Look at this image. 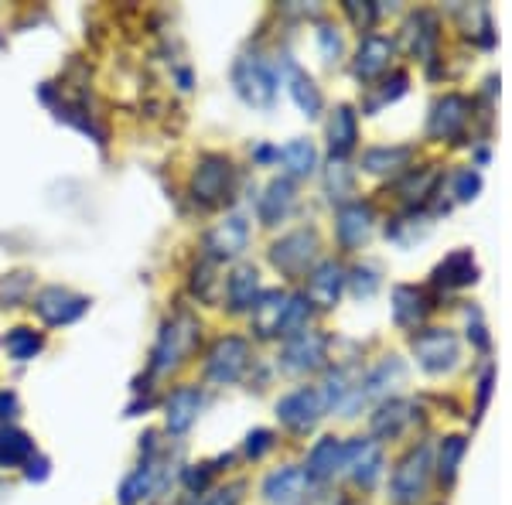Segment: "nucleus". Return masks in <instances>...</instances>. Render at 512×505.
<instances>
[{
  "label": "nucleus",
  "instance_id": "nucleus-20",
  "mask_svg": "<svg viewBox=\"0 0 512 505\" xmlns=\"http://www.w3.org/2000/svg\"><path fill=\"white\" fill-rule=\"evenodd\" d=\"M403 38H407L410 55L427 62L434 55V48H437V38H441V24H437V14H431V11L410 14L407 28H403Z\"/></svg>",
  "mask_w": 512,
  "mask_h": 505
},
{
  "label": "nucleus",
  "instance_id": "nucleus-16",
  "mask_svg": "<svg viewBox=\"0 0 512 505\" xmlns=\"http://www.w3.org/2000/svg\"><path fill=\"white\" fill-rule=\"evenodd\" d=\"M373 233V209L366 202H345L335 215V236L345 250L362 246Z\"/></svg>",
  "mask_w": 512,
  "mask_h": 505
},
{
  "label": "nucleus",
  "instance_id": "nucleus-8",
  "mask_svg": "<svg viewBox=\"0 0 512 505\" xmlns=\"http://www.w3.org/2000/svg\"><path fill=\"white\" fill-rule=\"evenodd\" d=\"M31 308L41 321H45L48 328H62V325H72V321H79L82 314L89 311V297L82 294H72L69 287H45V291L35 294V301H31Z\"/></svg>",
  "mask_w": 512,
  "mask_h": 505
},
{
  "label": "nucleus",
  "instance_id": "nucleus-10",
  "mask_svg": "<svg viewBox=\"0 0 512 505\" xmlns=\"http://www.w3.org/2000/svg\"><path fill=\"white\" fill-rule=\"evenodd\" d=\"M342 468L359 488H373L383 475V451L373 437H355V441L342 444Z\"/></svg>",
  "mask_w": 512,
  "mask_h": 505
},
{
  "label": "nucleus",
  "instance_id": "nucleus-35",
  "mask_svg": "<svg viewBox=\"0 0 512 505\" xmlns=\"http://www.w3.org/2000/svg\"><path fill=\"white\" fill-rule=\"evenodd\" d=\"M468 451V441L465 437H444L441 441V454H437V475H441L444 485H454L458 478V465Z\"/></svg>",
  "mask_w": 512,
  "mask_h": 505
},
{
  "label": "nucleus",
  "instance_id": "nucleus-19",
  "mask_svg": "<svg viewBox=\"0 0 512 505\" xmlns=\"http://www.w3.org/2000/svg\"><path fill=\"white\" fill-rule=\"evenodd\" d=\"M304 478L315 485H325L342 471V441L338 437H321V441L311 447L308 454V465L301 468Z\"/></svg>",
  "mask_w": 512,
  "mask_h": 505
},
{
  "label": "nucleus",
  "instance_id": "nucleus-32",
  "mask_svg": "<svg viewBox=\"0 0 512 505\" xmlns=\"http://www.w3.org/2000/svg\"><path fill=\"white\" fill-rule=\"evenodd\" d=\"M35 454V441L24 430L4 424L0 427V468H21Z\"/></svg>",
  "mask_w": 512,
  "mask_h": 505
},
{
  "label": "nucleus",
  "instance_id": "nucleus-49",
  "mask_svg": "<svg viewBox=\"0 0 512 505\" xmlns=\"http://www.w3.org/2000/svg\"><path fill=\"white\" fill-rule=\"evenodd\" d=\"M492 376H495V372H492V366L489 369H485L482 372V379H478V413H482L485 410V403H489V393H492Z\"/></svg>",
  "mask_w": 512,
  "mask_h": 505
},
{
  "label": "nucleus",
  "instance_id": "nucleus-47",
  "mask_svg": "<svg viewBox=\"0 0 512 505\" xmlns=\"http://www.w3.org/2000/svg\"><path fill=\"white\" fill-rule=\"evenodd\" d=\"M345 11H349V18H352V24L359 31H369V24H373V18H376V7L373 4L359 7V0H349V4H345Z\"/></svg>",
  "mask_w": 512,
  "mask_h": 505
},
{
  "label": "nucleus",
  "instance_id": "nucleus-26",
  "mask_svg": "<svg viewBox=\"0 0 512 505\" xmlns=\"http://www.w3.org/2000/svg\"><path fill=\"white\" fill-rule=\"evenodd\" d=\"M277 161L284 164V171L291 178H308V175H315V168H318V147L304 137H294L291 144H284L277 151Z\"/></svg>",
  "mask_w": 512,
  "mask_h": 505
},
{
  "label": "nucleus",
  "instance_id": "nucleus-30",
  "mask_svg": "<svg viewBox=\"0 0 512 505\" xmlns=\"http://www.w3.org/2000/svg\"><path fill=\"white\" fill-rule=\"evenodd\" d=\"M475 277H478L475 256L468 250L451 253L448 260L437 263V270H434V284H441V287H468V284H475Z\"/></svg>",
  "mask_w": 512,
  "mask_h": 505
},
{
  "label": "nucleus",
  "instance_id": "nucleus-43",
  "mask_svg": "<svg viewBox=\"0 0 512 505\" xmlns=\"http://www.w3.org/2000/svg\"><path fill=\"white\" fill-rule=\"evenodd\" d=\"M243 492H246V485H243V482L219 485V488H212V492L205 495L202 505H239V502H243Z\"/></svg>",
  "mask_w": 512,
  "mask_h": 505
},
{
  "label": "nucleus",
  "instance_id": "nucleus-23",
  "mask_svg": "<svg viewBox=\"0 0 512 505\" xmlns=\"http://www.w3.org/2000/svg\"><path fill=\"white\" fill-rule=\"evenodd\" d=\"M304 471L297 465H284L277 468L274 475H267V482H263V499H267L270 505H294L301 502L304 495Z\"/></svg>",
  "mask_w": 512,
  "mask_h": 505
},
{
  "label": "nucleus",
  "instance_id": "nucleus-15",
  "mask_svg": "<svg viewBox=\"0 0 512 505\" xmlns=\"http://www.w3.org/2000/svg\"><path fill=\"white\" fill-rule=\"evenodd\" d=\"M345 291V267L335 260H321L318 267H311L308 273V297L311 304H318V308H335L338 297Z\"/></svg>",
  "mask_w": 512,
  "mask_h": 505
},
{
  "label": "nucleus",
  "instance_id": "nucleus-42",
  "mask_svg": "<svg viewBox=\"0 0 512 505\" xmlns=\"http://www.w3.org/2000/svg\"><path fill=\"white\" fill-rule=\"evenodd\" d=\"M407 72H393V79L390 82H383V93H379L376 99H373V103H369V113H376L379 110V106H386V103H393V99H400L403 93H407Z\"/></svg>",
  "mask_w": 512,
  "mask_h": 505
},
{
  "label": "nucleus",
  "instance_id": "nucleus-9",
  "mask_svg": "<svg viewBox=\"0 0 512 505\" xmlns=\"http://www.w3.org/2000/svg\"><path fill=\"white\" fill-rule=\"evenodd\" d=\"M410 349H414L417 362L427 372H448L458 362V338L448 328H424L410 338Z\"/></svg>",
  "mask_w": 512,
  "mask_h": 505
},
{
  "label": "nucleus",
  "instance_id": "nucleus-24",
  "mask_svg": "<svg viewBox=\"0 0 512 505\" xmlns=\"http://www.w3.org/2000/svg\"><path fill=\"white\" fill-rule=\"evenodd\" d=\"M260 297V273L256 267H236L226 280V304L233 314H243L253 308V301Z\"/></svg>",
  "mask_w": 512,
  "mask_h": 505
},
{
  "label": "nucleus",
  "instance_id": "nucleus-21",
  "mask_svg": "<svg viewBox=\"0 0 512 505\" xmlns=\"http://www.w3.org/2000/svg\"><path fill=\"white\" fill-rule=\"evenodd\" d=\"M355 144H359V120H355L352 106H335L332 120H328V147H332V161H345Z\"/></svg>",
  "mask_w": 512,
  "mask_h": 505
},
{
  "label": "nucleus",
  "instance_id": "nucleus-31",
  "mask_svg": "<svg viewBox=\"0 0 512 505\" xmlns=\"http://www.w3.org/2000/svg\"><path fill=\"white\" fill-rule=\"evenodd\" d=\"M414 420V403H407V400H390V403H383V407L376 410V417H373V434L376 437H400L403 434V427Z\"/></svg>",
  "mask_w": 512,
  "mask_h": 505
},
{
  "label": "nucleus",
  "instance_id": "nucleus-33",
  "mask_svg": "<svg viewBox=\"0 0 512 505\" xmlns=\"http://www.w3.org/2000/svg\"><path fill=\"white\" fill-rule=\"evenodd\" d=\"M410 147H373V151L362 154V171L369 175H396V171L410 168Z\"/></svg>",
  "mask_w": 512,
  "mask_h": 505
},
{
  "label": "nucleus",
  "instance_id": "nucleus-29",
  "mask_svg": "<svg viewBox=\"0 0 512 505\" xmlns=\"http://www.w3.org/2000/svg\"><path fill=\"white\" fill-rule=\"evenodd\" d=\"M154 488H158V465L154 461H144L140 468L130 471L127 478H123L120 485V505H140L147 502L154 495Z\"/></svg>",
  "mask_w": 512,
  "mask_h": 505
},
{
  "label": "nucleus",
  "instance_id": "nucleus-45",
  "mask_svg": "<svg viewBox=\"0 0 512 505\" xmlns=\"http://www.w3.org/2000/svg\"><path fill=\"white\" fill-rule=\"evenodd\" d=\"M270 447H274V434H270V430H253V434L246 437V458L260 461Z\"/></svg>",
  "mask_w": 512,
  "mask_h": 505
},
{
  "label": "nucleus",
  "instance_id": "nucleus-39",
  "mask_svg": "<svg viewBox=\"0 0 512 505\" xmlns=\"http://www.w3.org/2000/svg\"><path fill=\"white\" fill-rule=\"evenodd\" d=\"M325 188H328V195H332V202L338 198H349L352 195V171H349V164L345 161H332V168H328V175H325Z\"/></svg>",
  "mask_w": 512,
  "mask_h": 505
},
{
  "label": "nucleus",
  "instance_id": "nucleus-34",
  "mask_svg": "<svg viewBox=\"0 0 512 505\" xmlns=\"http://www.w3.org/2000/svg\"><path fill=\"white\" fill-rule=\"evenodd\" d=\"M4 349L14 362H31L45 349V338H41L35 328H14L11 335L4 338Z\"/></svg>",
  "mask_w": 512,
  "mask_h": 505
},
{
  "label": "nucleus",
  "instance_id": "nucleus-37",
  "mask_svg": "<svg viewBox=\"0 0 512 505\" xmlns=\"http://www.w3.org/2000/svg\"><path fill=\"white\" fill-rule=\"evenodd\" d=\"M308 314H311V301L304 294H287V308H284V321H280V335L294 338L308 328Z\"/></svg>",
  "mask_w": 512,
  "mask_h": 505
},
{
  "label": "nucleus",
  "instance_id": "nucleus-41",
  "mask_svg": "<svg viewBox=\"0 0 512 505\" xmlns=\"http://www.w3.org/2000/svg\"><path fill=\"white\" fill-rule=\"evenodd\" d=\"M181 485H185L192 495L209 492V485H212V465H188L185 471H181Z\"/></svg>",
  "mask_w": 512,
  "mask_h": 505
},
{
  "label": "nucleus",
  "instance_id": "nucleus-13",
  "mask_svg": "<svg viewBox=\"0 0 512 505\" xmlns=\"http://www.w3.org/2000/svg\"><path fill=\"white\" fill-rule=\"evenodd\" d=\"M202 389L198 386H178L175 393L164 400V424H168V434H188V430L195 427L198 413H202Z\"/></svg>",
  "mask_w": 512,
  "mask_h": 505
},
{
  "label": "nucleus",
  "instance_id": "nucleus-4",
  "mask_svg": "<svg viewBox=\"0 0 512 505\" xmlns=\"http://www.w3.org/2000/svg\"><path fill=\"white\" fill-rule=\"evenodd\" d=\"M427 478H431V451L424 444L407 451V458L393 468L390 495L396 505H417L427 492Z\"/></svg>",
  "mask_w": 512,
  "mask_h": 505
},
{
  "label": "nucleus",
  "instance_id": "nucleus-14",
  "mask_svg": "<svg viewBox=\"0 0 512 505\" xmlns=\"http://www.w3.org/2000/svg\"><path fill=\"white\" fill-rule=\"evenodd\" d=\"M468 113H472V103H468L465 96H458V93L441 96L434 103V110H431V123H427V134H431L434 140L458 137L461 130H465V123H468Z\"/></svg>",
  "mask_w": 512,
  "mask_h": 505
},
{
  "label": "nucleus",
  "instance_id": "nucleus-6",
  "mask_svg": "<svg viewBox=\"0 0 512 505\" xmlns=\"http://www.w3.org/2000/svg\"><path fill=\"white\" fill-rule=\"evenodd\" d=\"M318 256V233L315 229H294L284 239H277L270 246V263L287 273V277H301V273H311Z\"/></svg>",
  "mask_w": 512,
  "mask_h": 505
},
{
  "label": "nucleus",
  "instance_id": "nucleus-22",
  "mask_svg": "<svg viewBox=\"0 0 512 505\" xmlns=\"http://www.w3.org/2000/svg\"><path fill=\"white\" fill-rule=\"evenodd\" d=\"M294 181L291 178H274L267 185V192L260 195V202H256V212H260V222L263 226H277V222H284L287 215L294 209Z\"/></svg>",
  "mask_w": 512,
  "mask_h": 505
},
{
  "label": "nucleus",
  "instance_id": "nucleus-2",
  "mask_svg": "<svg viewBox=\"0 0 512 505\" xmlns=\"http://www.w3.org/2000/svg\"><path fill=\"white\" fill-rule=\"evenodd\" d=\"M195 342H198V321L192 314H175L171 321H164L151 352V372L164 376V372L178 369L185 362V355L195 349Z\"/></svg>",
  "mask_w": 512,
  "mask_h": 505
},
{
  "label": "nucleus",
  "instance_id": "nucleus-1",
  "mask_svg": "<svg viewBox=\"0 0 512 505\" xmlns=\"http://www.w3.org/2000/svg\"><path fill=\"white\" fill-rule=\"evenodd\" d=\"M233 86L246 106L270 110L277 99V72L260 52H246V55H239L233 65Z\"/></svg>",
  "mask_w": 512,
  "mask_h": 505
},
{
  "label": "nucleus",
  "instance_id": "nucleus-11",
  "mask_svg": "<svg viewBox=\"0 0 512 505\" xmlns=\"http://www.w3.org/2000/svg\"><path fill=\"white\" fill-rule=\"evenodd\" d=\"M321 413H325V407H321L318 386H301L277 403L280 424L287 430H294V434H308V430L321 420Z\"/></svg>",
  "mask_w": 512,
  "mask_h": 505
},
{
  "label": "nucleus",
  "instance_id": "nucleus-5",
  "mask_svg": "<svg viewBox=\"0 0 512 505\" xmlns=\"http://www.w3.org/2000/svg\"><path fill=\"white\" fill-rule=\"evenodd\" d=\"M250 369V342L236 335L219 338L209 349V359H205V376L216 386H233L243 379V372Z\"/></svg>",
  "mask_w": 512,
  "mask_h": 505
},
{
  "label": "nucleus",
  "instance_id": "nucleus-27",
  "mask_svg": "<svg viewBox=\"0 0 512 505\" xmlns=\"http://www.w3.org/2000/svg\"><path fill=\"white\" fill-rule=\"evenodd\" d=\"M287 93H291V99L297 103V110H301L304 117H318L321 106H325L315 79H311L308 72L297 69V65H287Z\"/></svg>",
  "mask_w": 512,
  "mask_h": 505
},
{
  "label": "nucleus",
  "instance_id": "nucleus-44",
  "mask_svg": "<svg viewBox=\"0 0 512 505\" xmlns=\"http://www.w3.org/2000/svg\"><path fill=\"white\" fill-rule=\"evenodd\" d=\"M478 192H482L478 171H472V168L458 171V178H454V198H458V202H468V198H475Z\"/></svg>",
  "mask_w": 512,
  "mask_h": 505
},
{
  "label": "nucleus",
  "instance_id": "nucleus-46",
  "mask_svg": "<svg viewBox=\"0 0 512 505\" xmlns=\"http://www.w3.org/2000/svg\"><path fill=\"white\" fill-rule=\"evenodd\" d=\"M318 41H321V55H325V62H335L338 55H342V38L335 35V28H328V24H321Z\"/></svg>",
  "mask_w": 512,
  "mask_h": 505
},
{
  "label": "nucleus",
  "instance_id": "nucleus-36",
  "mask_svg": "<svg viewBox=\"0 0 512 505\" xmlns=\"http://www.w3.org/2000/svg\"><path fill=\"white\" fill-rule=\"evenodd\" d=\"M437 188V171L427 168V171H410L407 178L400 181V195L407 205H424L427 198L434 195Z\"/></svg>",
  "mask_w": 512,
  "mask_h": 505
},
{
  "label": "nucleus",
  "instance_id": "nucleus-28",
  "mask_svg": "<svg viewBox=\"0 0 512 505\" xmlns=\"http://www.w3.org/2000/svg\"><path fill=\"white\" fill-rule=\"evenodd\" d=\"M431 311V304H427L424 291H417V287H396L393 291V321L400 328H417L420 321H424V314Z\"/></svg>",
  "mask_w": 512,
  "mask_h": 505
},
{
  "label": "nucleus",
  "instance_id": "nucleus-18",
  "mask_svg": "<svg viewBox=\"0 0 512 505\" xmlns=\"http://www.w3.org/2000/svg\"><path fill=\"white\" fill-rule=\"evenodd\" d=\"M284 308H287V294L280 291V287L260 291V297H256L253 308H250L256 338H280V321H284Z\"/></svg>",
  "mask_w": 512,
  "mask_h": 505
},
{
  "label": "nucleus",
  "instance_id": "nucleus-48",
  "mask_svg": "<svg viewBox=\"0 0 512 505\" xmlns=\"http://www.w3.org/2000/svg\"><path fill=\"white\" fill-rule=\"evenodd\" d=\"M24 468H28V471H24V478H28V482H45L48 471H52V461L41 458V454L35 451V454L28 458V465H24Z\"/></svg>",
  "mask_w": 512,
  "mask_h": 505
},
{
  "label": "nucleus",
  "instance_id": "nucleus-38",
  "mask_svg": "<svg viewBox=\"0 0 512 505\" xmlns=\"http://www.w3.org/2000/svg\"><path fill=\"white\" fill-rule=\"evenodd\" d=\"M31 284H35V277H31L28 270L11 273V277H0V304H4V308H14V304H21L24 297H28Z\"/></svg>",
  "mask_w": 512,
  "mask_h": 505
},
{
  "label": "nucleus",
  "instance_id": "nucleus-3",
  "mask_svg": "<svg viewBox=\"0 0 512 505\" xmlns=\"http://www.w3.org/2000/svg\"><path fill=\"white\" fill-rule=\"evenodd\" d=\"M188 192L202 209H216L233 195V161L226 154H205L195 164L192 181H188Z\"/></svg>",
  "mask_w": 512,
  "mask_h": 505
},
{
  "label": "nucleus",
  "instance_id": "nucleus-12",
  "mask_svg": "<svg viewBox=\"0 0 512 505\" xmlns=\"http://www.w3.org/2000/svg\"><path fill=\"white\" fill-rule=\"evenodd\" d=\"M325 359H328V338L311 328L287 338L284 352H280V366L287 372H315L325 366Z\"/></svg>",
  "mask_w": 512,
  "mask_h": 505
},
{
  "label": "nucleus",
  "instance_id": "nucleus-40",
  "mask_svg": "<svg viewBox=\"0 0 512 505\" xmlns=\"http://www.w3.org/2000/svg\"><path fill=\"white\" fill-rule=\"evenodd\" d=\"M345 284H352L355 297H373L379 291V270L376 267H355L345 273Z\"/></svg>",
  "mask_w": 512,
  "mask_h": 505
},
{
  "label": "nucleus",
  "instance_id": "nucleus-17",
  "mask_svg": "<svg viewBox=\"0 0 512 505\" xmlns=\"http://www.w3.org/2000/svg\"><path fill=\"white\" fill-rule=\"evenodd\" d=\"M390 59H393V41L383 35H366L359 45V52H355L352 72L362 82H373L390 69Z\"/></svg>",
  "mask_w": 512,
  "mask_h": 505
},
{
  "label": "nucleus",
  "instance_id": "nucleus-50",
  "mask_svg": "<svg viewBox=\"0 0 512 505\" xmlns=\"http://www.w3.org/2000/svg\"><path fill=\"white\" fill-rule=\"evenodd\" d=\"M14 413H18V396L4 389V393H0V420H11Z\"/></svg>",
  "mask_w": 512,
  "mask_h": 505
},
{
  "label": "nucleus",
  "instance_id": "nucleus-7",
  "mask_svg": "<svg viewBox=\"0 0 512 505\" xmlns=\"http://www.w3.org/2000/svg\"><path fill=\"white\" fill-rule=\"evenodd\" d=\"M250 246V222L246 215H226L222 222L205 233V260L212 263H229V260H239Z\"/></svg>",
  "mask_w": 512,
  "mask_h": 505
},
{
  "label": "nucleus",
  "instance_id": "nucleus-25",
  "mask_svg": "<svg viewBox=\"0 0 512 505\" xmlns=\"http://www.w3.org/2000/svg\"><path fill=\"white\" fill-rule=\"evenodd\" d=\"M403 379V362L400 359H386V362H379V366L369 372L366 379H362L359 386H352V403H349V410L355 407V403H362V400H373V396H383V393H390L393 383H400Z\"/></svg>",
  "mask_w": 512,
  "mask_h": 505
}]
</instances>
